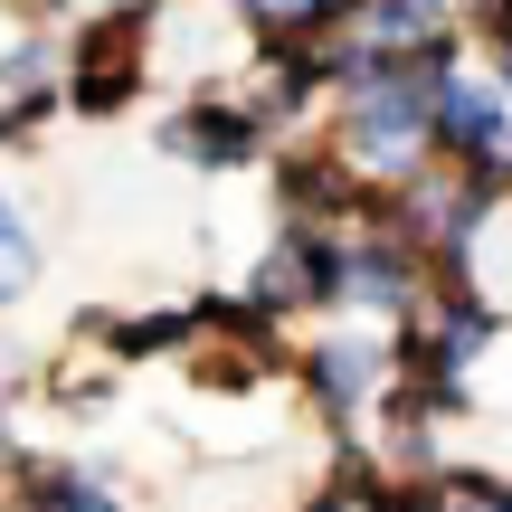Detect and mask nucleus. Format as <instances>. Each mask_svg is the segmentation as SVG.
Listing matches in <instances>:
<instances>
[{
  "instance_id": "nucleus-1",
  "label": "nucleus",
  "mask_w": 512,
  "mask_h": 512,
  "mask_svg": "<svg viewBox=\"0 0 512 512\" xmlns=\"http://www.w3.org/2000/svg\"><path fill=\"white\" fill-rule=\"evenodd\" d=\"M437 143L465 152L475 171H512V114L494 86H475V76H437Z\"/></svg>"
},
{
  "instance_id": "nucleus-2",
  "label": "nucleus",
  "mask_w": 512,
  "mask_h": 512,
  "mask_svg": "<svg viewBox=\"0 0 512 512\" xmlns=\"http://www.w3.org/2000/svg\"><path fill=\"white\" fill-rule=\"evenodd\" d=\"M323 294H342V247H332V238H313V228H294V238L285 247H275L266 256V275H256V304H323Z\"/></svg>"
},
{
  "instance_id": "nucleus-3",
  "label": "nucleus",
  "mask_w": 512,
  "mask_h": 512,
  "mask_svg": "<svg viewBox=\"0 0 512 512\" xmlns=\"http://www.w3.org/2000/svg\"><path fill=\"white\" fill-rule=\"evenodd\" d=\"M133 19L143 10H114V19H95L86 38H76V105L86 114H105V105H124V86H133Z\"/></svg>"
},
{
  "instance_id": "nucleus-4",
  "label": "nucleus",
  "mask_w": 512,
  "mask_h": 512,
  "mask_svg": "<svg viewBox=\"0 0 512 512\" xmlns=\"http://www.w3.org/2000/svg\"><path fill=\"white\" fill-rule=\"evenodd\" d=\"M361 48L370 57H427V48H446V0H370V10H361Z\"/></svg>"
},
{
  "instance_id": "nucleus-5",
  "label": "nucleus",
  "mask_w": 512,
  "mask_h": 512,
  "mask_svg": "<svg viewBox=\"0 0 512 512\" xmlns=\"http://www.w3.org/2000/svg\"><path fill=\"white\" fill-rule=\"evenodd\" d=\"M171 152H190V162H247L256 152V114H228V105H200V114H181L171 124Z\"/></svg>"
},
{
  "instance_id": "nucleus-6",
  "label": "nucleus",
  "mask_w": 512,
  "mask_h": 512,
  "mask_svg": "<svg viewBox=\"0 0 512 512\" xmlns=\"http://www.w3.org/2000/svg\"><path fill=\"white\" fill-rule=\"evenodd\" d=\"M342 294H361V304H408V256L389 247V238L351 247L342 256Z\"/></svg>"
},
{
  "instance_id": "nucleus-7",
  "label": "nucleus",
  "mask_w": 512,
  "mask_h": 512,
  "mask_svg": "<svg viewBox=\"0 0 512 512\" xmlns=\"http://www.w3.org/2000/svg\"><path fill=\"white\" fill-rule=\"evenodd\" d=\"M313 380H323V408H332V418H351V408L370 399V380H380V361H370L361 342H332L323 361H313Z\"/></svg>"
},
{
  "instance_id": "nucleus-8",
  "label": "nucleus",
  "mask_w": 512,
  "mask_h": 512,
  "mask_svg": "<svg viewBox=\"0 0 512 512\" xmlns=\"http://www.w3.org/2000/svg\"><path fill=\"white\" fill-rule=\"evenodd\" d=\"M238 10L256 19V29H285V38H313V29H323L332 10H342V0H238Z\"/></svg>"
},
{
  "instance_id": "nucleus-9",
  "label": "nucleus",
  "mask_w": 512,
  "mask_h": 512,
  "mask_svg": "<svg viewBox=\"0 0 512 512\" xmlns=\"http://www.w3.org/2000/svg\"><path fill=\"white\" fill-rule=\"evenodd\" d=\"M38 512H114V503L95 494L86 475H67V465H57V475H38Z\"/></svg>"
},
{
  "instance_id": "nucleus-10",
  "label": "nucleus",
  "mask_w": 512,
  "mask_h": 512,
  "mask_svg": "<svg viewBox=\"0 0 512 512\" xmlns=\"http://www.w3.org/2000/svg\"><path fill=\"white\" fill-rule=\"evenodd\" d=\"M19 285H29V238H19V228H10V209H0V304H10Z\"/></svg>"
},
{
  "instance_id": "nucleus-11",
  "label": "nucleus",
  "mask_w": 512,
  "mask_h": 512,
  "mask_svg": "<svg viewBox=\"0 0 512 512\" xmlns=\"http://www.w3.org/2000/svg\"><path fill=\"white\" fill-rule=\"evenodd\" d=\"M446 494H456V512H512V494H503V484H484V475H456Z\"/></svg>"
},
{
  "instance_id": "nucleus-12",
  "label": "nucleus",
  "mask_w": 512,
  "mask_h": 512,
  "mask_svg": "<svg viewBox=\"0 0 512 512\" xmlns=\"http://www.w3.org/2000/svg\"><path fill=\"white\" fill-rule=\"evenodd\" d=\"M370 512H437V484H399V494H380Z\"/></svg>"
},
{
  "instance_id": "nucleus-13",
  "label": "nucleus",
  "mask_w": 512,
  "mask_h": 512,
  "mask_svg": "<svg viewBox=\"0 0 512 512\" xmlns=\"http://www.w3.org/2000/svg\"><path fill=\"white\" fill-rule=\"evenodd\" d=\"M503 76H512V38H503Z\"/></svg>"
},
{
  "instance_id": "nucleus-14",
  "label": "nucleus",
  "mask_w": 512,
  "mask_h": 512,
  "mask_svg": "<svg viewBox=\"0 0 512 512\" xmlns=\"http://www.w3.org/2000/svg\"><path fill=\"white\" fill-rule=\"evenodd\" d=\"M124 10H152V0H124Z\"/></svg>"
}]
</instances>
